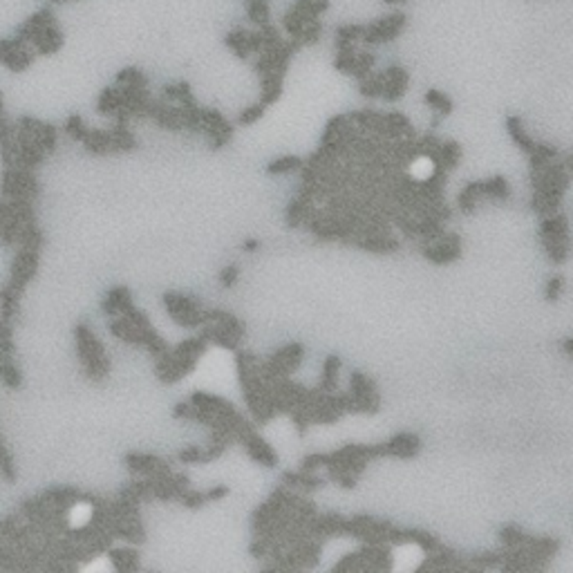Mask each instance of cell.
I'll list each match as a JSON object with an SVG mask.
<instances>
[{
    "label": "cell",
    "instance_id": "obj_1",
    "mask_svg": "<svg viewBox=\"0 0 573 573\" xmlns=\"http://www.w3.org/2000/svg\"><path fill=\"white\" fill-rule=\"evenodd\" d=\"M242 5L247 9L249 23H254L256 27L271 25V5L269 0H242Z\"/></svg>",
    "mask_w": 573,
    "mask_h": 573
},
{
    "label": "cell",
    "instance_id": "obj_2",
    "mask_svg": "<svg viewBox=\"0 0 573 573\" xmlns=\"http://www.w3.org/2000/svg\"><path fill=\"white\" fill-rule=\"evenodd\" d=\"M423 553L416 547H403L394 553V569L396 571H412L421 562Z\"/></svg>",
    "mask_w": 573,
    "mask_h": 573
},
{
    "label": "cell",
    "instance_id": "obj_3",
    "mask_svg": "<svg viewBox=\"0 0 573 573\" xmlns=\"http://www.w3.org/2000/svg\"><path fill=\"white\" fill-rule=\"evenodd\" d=\"M291 5L298 7L300 12H305L307 16L320 18L329 9V0H294Z\"/></svg>",
    "mask_w": 573,
    "mask_h": 573
},
{
    "label": "cell",
    "instance_id": "obj_4",
    "mask_svg": "<svg viewBox=\"0 0 573 573\" xmlns=\"http://www.w3.org/2000/svg\"><path fill=\"white\" fill-rule=\"evenodd\" d=\"M410 173H412L414 179H428L430 175L434 173V164H432L430 157H416V159L412 161Z\"/></svg>",
    "mask_w": 573,
    "mask_h": 573
},
{
    "label": "cell",
    "instance_id": "obj_5",
    "mask_svg": "<svg viewBox=\"0 0 573 573\" xmlns=\"http://www.w3.org/2000/svg\"><path fill=\"white\" fill-rule=\"evenodd\" d=\"M381 3L385 5V7H394V9H399V7H403L407 0H381Z\"/></svg>",
    "mask_w": 573,
    "mask_h": 573
}]
</instances>
